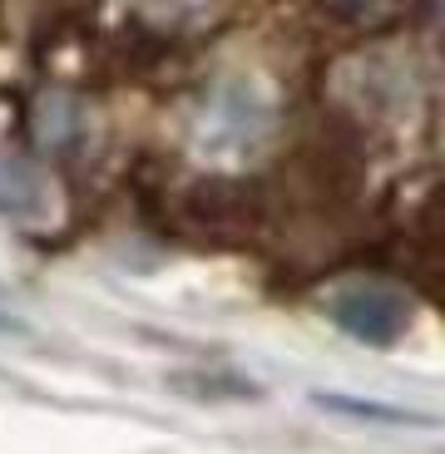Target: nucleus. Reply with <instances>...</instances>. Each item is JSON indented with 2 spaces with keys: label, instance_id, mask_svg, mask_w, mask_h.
<instances>
[{
  "label": "nucleus",
  "instance_id": "obj_1",
  "mask_svg": "<svg viewBox=\"0 0 445 454\" xmlns=\"http://www.w3.org/2000/svg\"><path fill=\"white\" fill-rule=\"evenodd\" d=\"M331 321L366 346H396L401 331L411 326V311L391 286H342L331 296Z\"/></svg>",
  "mask_w": 445,
  "mask_h": 454
},
{
  "label": "nucleus",
  "instance_id": "obj_2",
  "mask_svg": "<svg viewBox=\"0 0 445 454\" xmlns=\"http://www.w3.org/2000/svg\"><path fill=\"white\" fill-rule=\"evenodd\" d=\"M40 203H45L40 173H35L30 163H20V159H0V213L30 217V213H40Z\"/></svg>",
  "mask_w": 445,
  "mask_h": 454
},
{
  "label": "nucleus",
  "instance_id": "obj_3",
  "mask_svg": "<svg viewBox=\"0 0 445 454\" xmlns=\"http://www.w3.org/2000/svg\"><path fill=\"white\" fill-rule=\"evenodd\" d=\"M322 405L342 410V415H366V420H406V410H386V405H366V400H337V395H322Z\"/></svg>",
  "mask_w": 445,
  "mask_h": 454
}]
</instances>
